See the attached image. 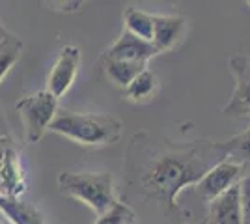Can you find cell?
I'll list each match as a JSON object with an SVG mask.
<instances>
[{
	"label": "cell",
	"instance_id": "4fadbf2b",
	"mask_svg": "<svg viewBox=\"0 0 250 224\" xmlns=\"http://www.w3.org/2000/svg\"><path fill=\"white\" fill-rule=\"evenodd\" d=\"M153 17L155 15L146 13L138 8H127L124 11V30L138 38V40L151 43V40H153Z\"/></svg>",
	"mask_w": 250,
	"mask_h": 224
},
{
	"label": "cell",
	"instance_id": "7c38bea8",
	"mask_svg": "<svg viewBox=\"0 0 250 224\" xmlns=\"http://www.w3.org/2000/svg\"><path fill=\"white\" fill-rule=\"evenodd\" d=\"M0 213L6 215L13 224H47L42 213L21 198H6L0 194Z\"/></svg>",
	"mask_w": 250,
	"mask_h": 224
},
{
	"label": "cell",
	"instance_id": "8fae6325",
	"mask_svg": "<svg viewBox=\"0 0 250 224\" xmlns=\"http://www.w3.org/2000/svg\"><path fill=\"white\" fill-rule=\"evenodd\" d=\"M185 28H187V19L183 15H155L151 45L159 54L167 53L183 40Z\"/></svg>",
	"mask_w": 250,
	"mask_h": 224
},
{
	"label": "cell",
	"instance_id": "9c48e42d",
	"mask_svg": "<svg viewBox=\"0 0 250 224\" xmlns=\"http://www.w3.org/2000/svg\"><path fill=\"white\" fill-rule=\"evenodd\" d=\"M200 224H243L239 183L209 204L206 207V217Z\"/></svg>",
	"mask_w": 250,
	"mask_h": 224
},
{
	"label": "cell",
	"instance_id": "ba28073f",
	"mask_svg": "<svg viewBox=\"0 0 250 224\" xmlns=\"http://www.w3.org/2000/svg\"><path fill=\"white\" fill-rule=\"evenodd\" d=\"M79 65H81V51L77 47L65 45L63 49H60L58 58L47 77V92L56 99L65 96L77 79Z\"/></svg>",
	"mask_w": 250,
	"mask_h": 224
},
{
	"label": "cell",
	"instance_id": "8992f818",
	"mask_svg": "<svg viewBox=\"0 0 250 224\" xmlns=\"http://www.w3.org/2000/svg\"><path fill=\"white\" fill-rule=\"evenodd\" d=\"M228 67L235 79V90L222 114L229 118H250V53L235 54L228 60Z\"/></svg>",
	"mask_w": 250,
	"mask_h": 224
},
{
	"label": "cell",
	"instance_id": "ffe728a7",
	"mask_svg": "<svg viewBox=\"0 0 250 224\" xmlns=\"http://www.w3.org/2000/svg\"><path fill=\"white\" fill-rule=\"evenodd\" d=\"M0 139H8V131H6V125L0 122Z\"/></svg>",
	"mask_w": 250,
	"mask_h": 224
},
{
	"label": "cell",
	"instance_id": "52a82bcc",
	"mask_svg": "<svg viewBox=\"0 0 250 224\" xmlns=\"http://www.w3.org/2000/svg\"><path fill=\"white\" fill-rule=\"evenodd\" d=\"M26 191L21 157L10 139H0V194L19 198Z\"/></svg>",
	"mask_w": 250,
	"mask_h": 224
},
{
	"label": "cell",
	"instance_id": "cb8c5ba5",
	"mask_svg": "<svg viewBox=\"0 0 250 224\" xmlns=\"http://www.w3.org/2000/svg\"><path fill=\"white\" fill-rule=\"evenodd\" d=\"M133 224H135V223H133Z\"/></svg>",
	"mask_w": 250,
	"mask_h": 224
},
{
	"label": "cell",
	"instance_id": "277c9868",
	"mask_svg": "<svg viewBox=\"0 0 250 224\" xmlns=\"http://www.w3.org/2000/svg\"><path fill=\"white\" fill-rule=\"evenodd\" d=\"M15 108L19 110L22 118L28 142H40L56 116L58 99L47 90H42V92H36L32 96L19 99L15 103Z\"/></svg>",
	"mask_w": 250,
	"mask_h": 224
},
{
	"label": "cell",
	"instance_id": "9a60e30c",
	"mask_svg": "<svg viewBox=\"0 0 250 224\" xmlns=\"http://www.w3.org/2000/svg\"><path fill=\"white\" fill-rule=\"evenodd\" d=\"M159 88V79L151 69H144L142 73L135 77V81L125 88V96L127 99L135 101V103H146L157 94Z\"/></svg>",
	"mask_w": 250,
	"mask_h": 224
},
{
	"label": "cell",
	"instance_id": "5bb4252c",
	"mask_svg": "<svg viewBox=\"0 0 250 224\" xmlns=\"http://www.w3.org/2000/svg\"><path fill=\"white\" fill-rule=\"evenodd\" d=\"M104 71L108 75V79L120 88H127L135 81L138 73H142L147 67V64H136V62H124V60H112V58H104L103 56Z\"/></svg>",
	"mask_w": 250,
	"mask_h": 224
},
{
	"label": "cell",
	"instance_id": "e0dca14e",
	"mask_svg": "<svg viewBox=\"0 0 250 224\" xmlns=\"http://www.w3.org/2000/svg\"><path fill=\"white\" fill-rule=\"evenodd\" d=\"M224 142L228 149V161L243 164V166H250V125L243 133Z\"/></svg>",
	"mask_w": 250,
	"mask_h": 224
},
{
	"label": "cell",
	"instance_id": "d6986e66",
	"mask_svg": "<svg viewBox=\"0 0 250 224\" xmlns=\"http://www.w3.org/2000/svg\"><path fill=\"white\" fill-rule=\"evenodd\" d=\"M239 200L241 213H243V224H250V166L247 168L245 176L239 182Z\"/></svg>",
	"mask_w": 250,
	"mask_h": 224
},
{
	"label": "cell",
	"instance_id": "ac0fdd59",
	"mask_svg": "<svg viewBox=\"0 0 250 224\" xmlns=\"http://www.w3.org/2000/svg\"><path fill=\"white\" fill-rule=\"evenodd\" d=\"M133 223H135L133 209L127 204L118 202L112 209H108L106 213L99 215L94 224H133Z\"/></svg>",
	"mask_w": 250,
	"mask_h": 224
},
{
	"label": "cell",
	"instance_id": "7402d4cb",
	"mask_svg": "<svg viewBox=\"0 0 250 224\" xmlns=\"http://www.w3.org/2000/svg\"><path fill=\"white\" fill-rule=\"evenodd\" d=\"M6 34H8V32H6ZM6 34H4V36H6ZM4 36H2V38H4ZM2 38H0V40H2Z\"/></svg>",
	"mask_w": 250,
	"mask_h": 224
},
{
	"label": "cell",
	"instance_id": "3957f363",
	"mask_svg": "<svg viewBox=\"0 0 250 224\" xmlns=\"http://www.w3.org/2000/svg\"><path fill=\"white\" fill-rule=\"evenodd\" d=\"M58 189L65 196L88 205L97 217L120 202L110 172H62L58 176Z\"/></svg>",
	"mask_w": 250,
	"mask_h": 224
},
{
	"label": "cell",
	"instance_id": "7a4b0ae2",
	"mask_svg": "<svg viewBox=\"0 0 250 224\" xmlns=\"http://www.w3.org/2000/svg\"><path fill=\"white\" fill-rule=\"evenodd\" d=\"M49 133L62 135L83 146H110L122 139L124 123L110 114H94V112H71L63 110L56 114Z\"/></svg>",
	"mask_w": 250,
	"mask_h": 224
},
{
	"label": "cell",
	"instance_id": "30bf717a",
	"mask_svg": "<svg viewBox=\"0 0 250 224\" xmlns=\"http://www.w3.org/2000/svg\"><path fill=\"white\" fill-rule=\"evenodd\" d=\"M155 47L149 41L138 40L129 32H122V36L114 41V45L103 54L104 58L112 60H124V62H136V64H147L153 56H157Z\"/></svg>",
	"mask_w": 250,
	"mask_h": 224
},
{
	"label": "cell",
	"instance_id": "603a6c76",
	"mask_svg": "<svg viewBox=\"0 0 250 224\" xmlns=\"http://www.w3.org/2000/svg\"><path fill=\"white\" fill-rule=\"evenodd\" d=\"M249 4H250V2H249Z\"/></svg>",
	"mask_w": 250,
	"mask_h": 224
},
{
	"label": "cell",
	"instance_id": "44dd1931",
	"mask_svg": "<svg viewBox=\"0 0 250 224\" xmlns=\"http://www.w3.org/2000/svg\"><path fill=\"white\" fill-rule=\"evenodd\" d=\"M4 34H6V30H4V28H2V24H0V38H2Z\"/></svg>",
	"mask_w": 250,
	"mask_h": 224
},
{
	"label": "cell",
	"instance_id": "2e32d148",
	"mask_svg": "<svg viewBox=\"0 0 250 224\" xmlns=\"http://www.w3.org/2000/svg\"><path fill=\"white\" fill-rule=\"evenodd\" d=\"M22 41L19 38L6 34L0 40V82L4 81V77L10 73V69L15 65V62L21 58Z\"/></svg>",
	"mask_w": 250,
	"mask_h": 224
},
{
	"label": "cell",
	"instance_id": "5b68a950",
	"mask_svg": "<svg viewBox=\"0 0 250 224\" xmlns=\"http://www.w3.org/2000/svg\"><path fill=\"white\" fill-rule=\"evenodd\" d=\"M249 166H243V164H237V163H231V161H222L220 164H217L215 168L211 170L200 180L196 185L188 187L183 192L187 194H194L198 198L204 207H208L209 204L213 202L215 198H219L220 194L231 189L233 185H237L241 182V178L245 176ZM206 213V211H204ZM206 217V215H204Z\"/></svg>",
	"mask_w": 250,
	"mask_h": 224
},
{
	"label": "cell",
	"instance_id": "6da1fadb",
	"mask_svg": "<svg viewBox=\"0 0 250 224\" xmlns=\"http://www.w3.org/2000/svg\"><path fill=\"white\" fill-rule=\"evenodd\" d=\"M226 159V142L209 139L176 142L144 131L135 135L127 149V172L136 192L159 202L167 213L179 215L177 196Z\"/></svg>",
	"mask_w": 250,
	"mask_h": 224
}]
</instances>
